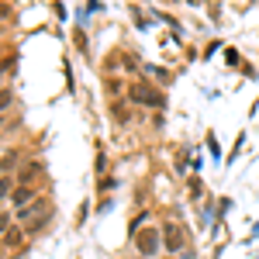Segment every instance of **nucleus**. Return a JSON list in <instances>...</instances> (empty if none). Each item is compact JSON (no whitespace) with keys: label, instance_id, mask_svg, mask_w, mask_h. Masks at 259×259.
I'll return each instance as SVG.
<instances>
[{"label":"nucleus","instance_id":"nucleus-8","mask_svg":"<svg viewBox=\"0 0 259 259\" xmlns=\"http://www.w3.org/2000/svg\"><path fill=\"white\" fill-rule=\"evenodd\" d=\"M7 104H11V94H7V90H0V111H4Z\"/></svg>","mask_w":259,"mask_h":259},{"label":"nucleus","instance_id":"nucleus-3","mask_svg":"<svg viewBox=\"0 0 259 259\" xmlns=\"http://www.w3.org/2000/svg\"><path fill=\"white\" fill-rule=\"evenodd\" d=\"M128 94H132V100H135V104H145V107H162V104H166V100H162V94H159V90H152L149 83L132 87Z\"/></svg>","mask_w":259,"mask_h":259},{"label":"nucleus","instance_id":"nucleus-1","mask_svg":"<svg viewBox=\"0 0 259 259\" xmlns=\"http://www.w3.org/2000/svg\"><path fill=\"white\" fill-rule=\"evenodd\" d=\"M49 214H52V211H49V204H45V200H31L28 207H21V211H18V218L24 221L28 228H41V225L49 221Z\"/></svg>","mask_w":259,"mask_h":259},{"label":"nucleus","instance_id":"nucleus-2","mask_svg":"<svg viewBox=\"0 0 259 259\" xmlns=\"http://www.w3.org/2000/svg\"><path fill=\"white\" fill-rule=\"evenodd\" d=\"M135 245H139L142 256H156L162 245V232H156V228H142L139 235H135Z\"/></svg>","mask_w":259,"mask_h":259},{"label":"nucleus","instance_id":"nucleus-7","mask_svg":"<svg viewBox=\"0 0 259 259\" xmlns=\"http://www.w3.org/2000/svg\"><path fill=\"white\" fill-rule=\"evenodd\" d=\"M11 194V180H0V197H7Z\"/></svg>","mask_w":259,"mask_h":259},{"label":"nucleus","instance_id":"nucleus-4","mask_svg":"<svg viewBox=\"0 0 259 259\" xmlns=\"http://www.w3.org/2000/svg\"><path fill=\"white\" fill-rule=\"evenodd\" d=\"M183 228H180L177 221H166V225H162V245H166V249H169V252H183Z\"/></svg>","mask_w":259,"mask_h":259},{"label":"nucleus","instance_id":"nucleus-6","mask_svg":"<svg viewBox=\"0 0 259 259\" xmlns=\"http://www.w3.org/2000/svg\"><path fill=\"white\" fill-rule=\"evenodd\" d=\"M38 177V166H35V162H31V166H24V173H21V180H35Z\"/></svg>","mask_w":259,"mask_h":259},{"label":"nucleus","instance_id":"nucleus-9","mask_svg":"<svg viewBox=\"0 0 259 259\" xmlns=\"http://www.w3.org/2000/svg\"><path fill=\"white\" fill-rule=\"evenodd\" d=\"M7 166H14V152H11V156H4V159H0V169H7Z\"/></svg>","mask_w":259,"mask_h":259},{"label":"nucleus","instance_id":"nucleus-5","mask_svg":"<svg viewBox=\"0 0 259 259\" xmlns=\"http://www.w3.org/2000/svg\"><path fill=\"white\" fill-rule=\"evenodd\" d=\"M11 200H14V207L21 211V207H28V200H35V194H31L28 187H18V190H14V197H11Z\"/></svg>","mask_w":259,"mask_h":259}]
</instances>
